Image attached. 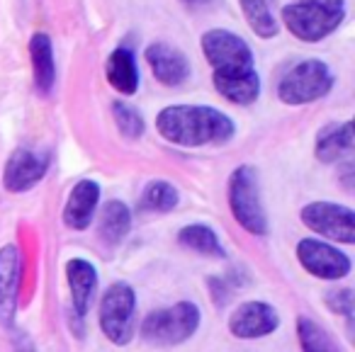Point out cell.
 I'll use <instances>...</instances> for the list:
<instances>
[{
    "mask_svg": "<svg viewBox=\"0 0 355 352\" xmlns=\"http://www.w3.org/2000/svg\"><path fill=\"white\" fill-rule=\"evenodd\" d=\"M302 221L311 231L338 243H355V214L334 202H311L302 209Z\"/></svg>",
    "mask_w": 355,
    "mask_h": 352,
    "instance_id": "8",
    "label": "cell"
},
{
    "mask_svg": "<svg viewBox=\"0 0 355 352\" xmlns=\"http://www.w3.org/2000/svg\"><path fill=\"white\" fill-rule=\"evenodd\" d=\"M17 352H35V347H32V342L27 337H22L20 345H17Z\"/></svg>",
    "mask_w": 355,
    "mask_h": 352,
    "instance_id": "27",
    "label": "cell"
},
{
    "mask_svg": "<svg viewBox=\"0 0 355 352\" xmlns=\"http://www.w3.org/2000/svg\"><path fill=\"white\" fill-rule=\"evenodd\" d=\"M214 88L222 98H227L234 105H251L261 95V78H258V71L251 76H243V78H212Z\"/></svg>",
    "mask_w": 355,
    "mask_h": 352,
    "instance_id": "20",
    "label": "cell"
},
{
    "mask_svg": "<svg viewBox=\"0 0 355 352\" xmlns=\"http://www.w3.org/2000/svg\"><path fill=\"white\" fill-rule=\"evenodd\" d=\"M353 151V122L326 127L316 139L314 153L321 163H336Z\"/></svg>",
    "mask_w": 355,
    "mask_h": 352,
    "instance_id": "17",
    "label": "cell"
},
{
    "mask_svg": "<svg viewBox=\"0 0 355 352\" xmlns=\"http://www.w3.org/2000/svg\"><path fill=\"white\" fill-rule=\"evenodd\" d=\"M100 202V185L93 180H80L78 185L71 190L69 202H66L64 209V224L69 229L83 231L90 226L95 216V209H98Z\"/></svg>",
    "mask_w": 355,
    "mask_h": 352,
    "instance_id": "14",
    "label": "cell"
},
{
    "mask_svg": "<svg viewBox=\"0 0 355 352\" xmlns=\"http://www.w3.org/2000/svg\"><path fill=\"white\" fill-rule=\"evenodd\" d=\"M30 56H32V71H35V85L40 93H51L56 80V61H54V44L49 35L37 32L30 39Z\"/></svg>",
    "mask_w": 355,
    "mask_h": 352,
    "instance_id": "15",
    "label": "cell"
},
{
    "mask_svg": "<svg viewBox=\"0 0 355 352\" xmlns=\"http://www.w3.org/2000/svg\"><path fill=\"white\" fill-rule=\"evenodd\" d=\"M66 277H69L71 297H73V308L78 316H85L90 306V299L95 292V282H98V274L95 267L83 258H73L66 265Z\"/></svg>",
    "mask_w": 355,
    "mask_h": 352,
    "instance_id": "16",
    "label": "cell"
},
{
    "mask_svg": "<svg viewBox=\"0 0 355 352\" xmlns=\"http://www.w3.org/2000/svg\"><path fill=\"white\" fill-rule=\"evenodd\" d=\"M200 328V308L193 301H180L163 311H153L144 318L141 337L151 345H178L188 340Z\"/></svg>",
    "mask_w": 355,
    "mask_h": 352,
    "instance_id": "5",
    "label": "cell"
},
{
    "mask_svg": "<svg viewBox=\"0 0 355 352\" xmlns=\"http://www.w3.org/2000/svg\"><path fill=\"white\" fill-rule=\"evenodd\" d=\"M134 306L137 299L129 284L117 282L103 294L100 301V328L114 345H127L134 335Z\"/></svg>",
    "mask_w": 355,
    "mask_h": 352,
    "instance_id": "7",
    "label": "cell"
},
{
    "mask_svg": "<svg viewBox=\"0 0 355 352\" xmlns=\"http://www.w3.org/2000/svg\"><path fill=\"white\" fill-rule=\"evenodd\" d=\"M277 326H280V316H277L275 308L266 301L241 303V306L232 313V318H229V331L236 337H243V340L270 335Z\"/></svg>",
    "mask_w": 355,
    "mask_h": 352,
    "instance_id": "10",
    "label": "cell"
},
{
    "mask_svg": "<svg viewBox=\"0 0 355 352\" xmlns=\"http://www.w3.org/2000/svg\"><path fill=\"white\" fill-rule=\"evenodd\" d=\"M297 258L302 267L319 279H340L350 272V258L334 245L316 238H304L297 245Z\"/></svg>",
    "mask_w": 355,
    "mask_h": 352,
    "instance_id": "9",
    "label": "cell"
},
{
    "mask_svg": "<svg viewBox=\"0 0 355 352\" xmlns=\"http://www.w3.org/2000/svg\"><path fill=\"white\" fill-rule=\"evenodd\" d=\"M229 206L232 214L248 234L266 236L268 219L261 202V187H258V175L251 166H241L229 177Z\"/></svg>",
    "mask_w": 355,
    "mask_h": 352,
    "instance_id": "4",
    "label": "cell"
},
{
    "mask_svg": "<svg viewBox=\"0 0 355 352\" xmlns=\"http://www.w3.org/2000/svg\"><path fill=\"white\" fill-rule=\"evenodd\" d=\"M20 250L17 245H6L0 248V321L10 326L15 316L17 303V287H20Z\"/></svg>",
    "mask_w": 355,
    "mask_h": 352,
    "instance_id": "13",
    "label": "cell"
},
{
    "mask_svg": "<svg viewBox=\"0 0 355 352\" xmlns=\"http://www.w3.org/2000/svg\"><path fill=\"white\" fill-rule=\"evenodd\" d=\"M156 129L163 139L178 146H209L227 143L236 127L224 112L205 105H173L158 112Z\"/></svg>",
    "mask_w": 355,
    "mask_h": 352,
    "instance_id": "1",
    "label": "cell"
},
{
    "mask_svg": "<svg viewBox=\"0 0 355 352\" xmlns=\"http://www.w3.org/2000/svg\"><path fill=\"white\" fill-rule=\"evenodd\" d=\"M139 204L146 211H171L178 204V190L166 180H153L146 185Z\"/></svg>",
    "mask_w": 355,
    "mask_h": 352,
    "instance_id": "24",
    "label": "cell"
},
{
    "mask_svg": "<svg viewBox=\"0 0 355 352\" xmlns=\"http://www.w3.org/2000/svg\"><path fill=\"white\" fill-rule=\"evenodd\" d=\"M107 80L117 93L134 95L139 88V69L134 54L124 46L114 49L107 59Z\"/></svg>",
    "mask_w": 355,
    "mask_h": 352,
    "instance_id": "18",
    "label": "cell"
},
{
    "mask_svg": "<svg viewBox=\"0 0 355 352\" xmlns=\"http://www.w3.org/2000/svg\"><path fill=\"white\" fill-rule=\"evenodd\" d=\"M334 88V76L324 61H302L300 66L290 69L277 85V95L285 105H306L329 95Z\"/></svg>",
    "mask_w": 355,
    "mask_h": 352,
    "instance_id": "6",
    "label": "cell"
},
{
    "mask_svg": "<svg viewBox=\"0 0 355 352\" xmlns=\"http://www.w3.org/2000/svg\"><path fill=\"white\" fill-rule=\"evenodd\" d=\"M345 0H295L282 8L285 27L302 42H321L340 27Z\"/></svg>",
    "mask_w": 355,
    "mask_h": 352,
    "instance_id": "2",
    "label": "cell"
},
{
    "mask_svg": "<svg viewBox=\"0 0 355 352\" xmlns=\"http://www.w3.org/2000/svg\"><path fill=\"white\" fill-rule=\"evenodd\" d=\"M146 61L158 83L171 85V88L185 83L190 76V64L185 54L178 51L175 46L166 44V42H156V44L146 46Z\"/></svg>",
    "mask_w": 355,
    "mask_h": 352,
    "instance_id": "12",
    "label": "cell"
},
{
    "mask_svg": "<svg viewBox=\"0 0 355 352\" xmlns=\"http://www.w3.org/2000/svg\"><path fill=\"white\" fill-rule=\"evenodd\" d=\"M129 229H132V211H129V206L119 200H110L103 206V214H100V236L107 243H119V240L127 238Z\"/></svg>",
    "mask_w": 355,
    "mask_h": 352,
    "instance_id": "19",
    "label": "cell"
},
{
    "mask_svg": "<svg viewBox=\"0 0 355 352\" xmlns=\"http://www.w3.org/2000/svg\"><path fill=\"white\" fill-rule=\"evenodd\" d=\"M297 335H300L302 350L304 352H340V347L334 342V337L311 318L302 316L297 321Z\"/></svg>",
    "mask_w": 355,
    "mask_h": 352,
    "instance_id": "23",
    "label": "cell"
},
{
    "mask_svg": "<svg viewBox=\"0 0 355 352\" xmlns=\"http://www.w3.org/2000/svg\"><path fill=\"white\" fill-rule=\"evenodd\" d=\"M185 3H190V6H207L212 0H185Z\"/></svg>",
    "mask_w": 355,
    "mask_h": 352,
    "instance_id": "28",
    "label": "cell"
},
{
    "mask_svg": "<svg viewBox=\"0 0 355 352\" xmlns=\"http://www.w3.org/2000/svg\"><path fill=\"white\" fill-rule=\"evenodd\" d=\"M46 156L35 153L30 148H17L6 163L3 170V185L10 192H25L35 187L46 175Z\"/></svg>",
    "mask_w": 355,
    "mask_h": 352,
    "instance_id": "11",
    "label": "cell"
},
{
    "mask_svg": "<svg viewBox=\"0 0 355 352\" xmlns=\"http://www.w3.org/2000/svg\"><path fill=\"white\" fill-rule=\"evenodd\" d=\"M202 51L214 71L212 78H243L256 73L251 46L229 30H209L202 37Z\"/></svg>",
    "mask_w": 355,
    "mask_h": 352,
    "instance_id": "3",
    "label": "cell"
},
{
    "mask_svg": "<svg viewBox=\"0 0 355 352\" xmlns=\"http://www.w3.org/2000/svg\"><path fill=\"white\" fill-rule=\"evenodd\" d=\"M112 114H114V122H117L119 132L127 139H139L144 134V119L134 107H129V105H124V103H114Z\"/></svg>",
    "mask_w": 355,
    "mask_h": 352,
    "instance_id": "25",
    "label": "cell"
},
{
    "mask_svg": "<svg viewBox=\"0 0 355 352\" xmlns=\"http://www.w3.org/2000/svg\"><path fill=\"white\" fill-rule=\"evenodd\" d=\"M241 3L243 17H246L248 27L256 32L261 39H272L280 32L277 17L272 15L270 0H239Z\"/></svg>",
    "mask_w": 355,
    "mask_h": 352,
    "instance_id": "21",
    "label": "cell"
},
{
    "mask_svg": "<svg viewBox=\"0 0 355 352\" xmlns=\"http://www.w3.org/2000/svg\"><path fill=\"white\" fill-rule=\"evenodd\" d=\"M178 240L188 248L198 250L202 255H212V258H224V248L219 243L217 234H214L209 226H202V224H190L185 226L180 234H178Z\"/></svg>",
    "mask_w": 355,
    "mask_h": 352,
    "instance_id": "22",
    "label": "cell"
},
{
    "mask_svg": "<svg viewBox=\"0 0 355 352\" xmlns=\"http://www.w3.org/2000/svg\"><path fill=\"white\" fill-rule=\"evenodd\" d=\"M329 306L336 313H343V316H353V306H355V294L350 289H338V292L329 294Z\"/></svg>",
    "mask_w": 355,
    "mask_h": 352,
    "instance_id": "26",
    "label": "cell"
}]
</instances>
